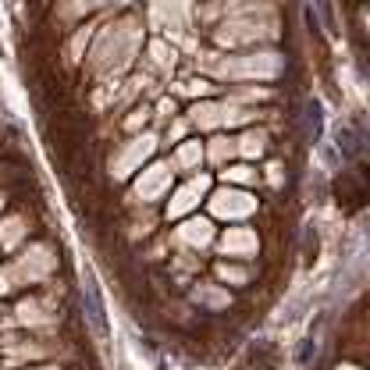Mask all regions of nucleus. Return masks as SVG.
Returning <instances> with one entry per match:
<instances>
[{
	"label": "nucleus",
	"mask_w": 370,
	"mask_h": 370,
	"mask_svg": "<svg viewBox=\"0 0 370 370\" xmlns=\"http://www.w3.org/2000/svg\"><path fill=\"white\" fill-rule=\"evenodd\" d=\"M82 310L93 324V332L107 335V314H103V296H100V285L93 278V271H82Z\"/></svg>",
	"instance_id": "obj_1"
},
{
	"label": "nucleus",
	"mask_w": 370,
	"mask_h": 370,
	"mask_svg": "<svg viewBox=\"0 0 370 370\" xmlns=\"http://www.w3.org/2000/svg\"><path fill=\"white\" fill-rule=\"evenodd\" d=\"M321 125H324V121H321V103L310 100V103H307V135L317 139V135H321Z\"/></svg>",
	"instance_id": "obj_2"
},
{
	"label": "nucleus",
	"mask_w": 370,
	"mask_h": 370,
	"mask_svg": "<svg viewBox=\"0 0 370 370\" xmlns=\"http://www.w3.org/2000/svg\"><path fill=\"white\" fill-rule=\"evenodd\" d=\"M164 189V171H150L143 182H139V192L143 196H153V192H160Z\"/></svg>",
	"instance_id": "obj_3"
},
{
	"label": "nucleus",
	"mask_w": 370,
	"mask_h": 370,
	"mask_svg": "<svg viewBox=\"0 0 370 370\" xmlns=\"http://www.w3.org/2000/svg\"><path fill=\"white\" fill-rule=\"evenodd\" d=\"M146 150H150V139H143L139 146H132V150L125 153V160H121V168H118V171H125V168H135V164L143 160V153H146Z\"/></svg>",
	"instance_id": "obj_4"
},
{
	"label": "nucleus",
	"mask_w": 370,
	"mask_h": 370,
	"mask_svg": "<svg viewBox=\"0 0 370 370\" xmlns=\"http://www.w3.org/2000/svg\"><path fill=\"white\" fill-rule=\"evenodd\" d=\"M18 235H21V221H7V225H4V239H7V246H14L11 239H18Z\"/></svg>",
	"instance_id": "obj_5"
},
{
	"label": "nucleus",
	"mask_w": 370,
	"mask_h": 370,
	"mask_svg": "<svg viewBox=\"0 0 370 370\" xmlns=\"http://www.w3.org/2000/svg\"><path fill=\"white\" fill-rule=\"evenodd\" d=\"M196 153H200L196 146H185V150H182V164H196Z\"/></svg>",
	"instance_id": "obj_6"
}]
</instances>
